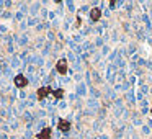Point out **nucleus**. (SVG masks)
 Segmentation results:
<instances>
[{
  "label": "nucleus",
  "instance_id": "1",
  "mask_svg": "<svg viewBox=\"0 0 152 139\" xmlns=\"http://www.w3.org/2000/svg\"><path fill=\"white\" fill-rule=\"evenodd\" d=\"M56 71L59 72L61 75H66V74H67V61H66L64 57L57 61V64H56Z\"/></svg>",
  "mask_w": 152,
  "mask_h": 139
},
{
  "label": "nucleus",
  "instance_id": "2",
  "mask_svg": "<svg viewBox=\"0 0 152 139\" xmlns=\"http://www.w3.org/2000/svg\"><path fill=\"white\" fill-rule=\"evenodd\" d=\"M15 85H17L18 89H25V87L28 85V79H26L25 75H17V77H15Z\"/></svg>",
  "mask_w": 152,
  "mask_h": 139
},
{
  "label": "nucleus",
  "instance_id": "3",
  "mask_svg": "<svg viewBox=\"0 0 152 139\" xmlns=\"http://www.w3.org/2000/svg\"><path fill=\"white\" fill-rule=\"evenodd\" d=\"M49 93H53V90L49 89V87H41V89H38V100H44V97H48Z\"/></svg>",
  "mask_w": 152,
  "mask_h": 139
},
{
  "label": "nucleus",
  "instance_id": "4",
  "mask_svg": "<svg viewBox=\"0 0 152 139\" xmlns=\"http://www.w3.org/2000/svg\"><path fill=\"white\" fill-rule=\"evenodd\" d=\"M57 128H59V131L67 133L69 129H71V121H67V120H59V123H57Z\"/></svg>",
  "mask_w": 152,
  "mask_h": 139
},
{
  "label": "nucleus",
  "instance_id": "5",
  "mask_svg": "<svg viewBox=\"0 0 152 139\" xmlns=\"http://www.w3.org/2000/svg\"><path fill=\"white\" fill-rule=\"evenodd\" d=\"M51 134H53V129L51 128H43V131L36 134V138L38 139H49Z\"/></svg>",
  "mask_w": 152,
  "mask_h": 139
},
{
  "label": "nucleus",
  "instance_id": "6",
  "mask_svg": "<svg viewBox=\"0 0 152 139\" xmlns=\"http://www.w3.org/2000/svg\"><path fill=\"white\" fill-rule=\"evenodd\" d=\"M100 17H102V12H100V8H92V12H90V18H92V22H98Z\"/></svg>",
  "mask_w": 152,
  "mask_h": 139
},
{
  "label": "nucleus",
  "instance_id": "7",
  "mask_svg": "<svg viewBox=\"0 0 152 139\" xmlns=\"http://www.w3.org/2000/svg\"><path fill=\"white\" fill-rule=\"evenodd\" d=\"M54 97H56V100H59V98H62V95H64V90L62 89H59V90H54Z\"/></svg>",
  "mask_w": 152,
  "mask_h": 139
}]
</instances>
